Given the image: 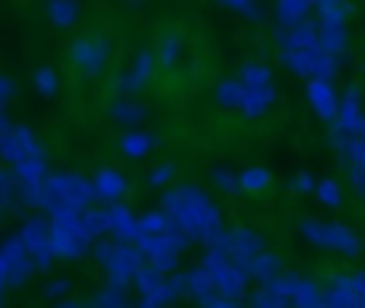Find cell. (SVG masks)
<instances>
[{
    "label": "cell",
    "mask_w": 365,
    "mask_h": 308,
    "mask_svg": "<svg viewBox=\"0 0 365 308\" xmlns=\"http://www.w3.org/2000/svg\"><path fill=\"white\" fill-rule=\"evenodd\" d=\"M174 225H180L191 240L211 245V240L222 231L220 225V208L211 202V197L197 185H177L163 197L160 208Z\"/></svg>",
    "instance_id": "obj_1"
},
{
    "label": "cell",
    "mask_w": 365,
    "mask_h": 308,
    "mask_svg": "<svg viewBox=\"0 0 365 308\" xmlns=\"http://www.w3.org/2000/svg\"><path fill=\"white\" fill-rule=\"evenodd\" d=\"M94 200V188L86 177L74 174V171H54L46 177L43 185V208L51 214L57 211H86L88 202Z\"/></svg>",
    "instance_id": "obj_2"
},
{
    "label": "cell",
    "mask_w": 365,
    "mask_h": 308,
    "mask_svg": "<svg viewBox=\"0 0 365 308\" xmlns=\"http://www.w3.org/2000/svg\"><path fill=\"white\" fill-rule=\"evenodd\" d=\"M80 214L83 211H57L48 217V248H51V257H66V260H74V257H83L91 245V240L86 237L83 225H80Z\"/></svg>",
    "instance_id": "obj_3"
},
{
    "label": "cell",
    "mask_w": 365,
    "mask_h": 308,
    "mask_svg": "<svg viewBox=\"0 0 365 308\" xmlns=\"http://www.w3.org/2000/svg\"><path fill=\"white\" fill-rule=\"evenodd\" d=\"M299 231H302V237H305L308 242H314V245H319V248H334V251H342V254H348V257H354V254L362 251L359 237H356L351 228L339 225V222L302 220V222H299Z\"/></svg>",
    "instance_id": "obj_4"
},
{
    "label": "cell",
    "mask_w": 365,
    "mask_h": 308,
    "mask_svg": "<svg viewBox=\"0 0 365 308\" xmlns=\"http://www.w3.org/2000/svg\"><path fill=\"white\" fill-rule=\"evenodd\" d=\"M202 268H205V274L211 277V282H214V288H217L220 297H225V299H240V297L245 294V277L234 268V262H231L220 248H208V251L202 254Z\"/></svg>",
    "instance_id": "obj_5"
},
{
    "label": "cell",
    "mask_w": 365,
    "mask_h": 308,
    "mask_svg": "<svg viewBox=\"0 0 365 308\" xmlns=\"http://www.w3.org/2000/svg\"><path fill=\"white\" fill-rule=\"evenodd\" d=\"M143 268V254L134 248V245H128V242H117L114 245V254H111V260L106 262V274H108V285H123V288H128V282L134 279V274Z\"/></svg>",
    "instance_id": "obj_6"
},
{
    "label": "cell",
    "mask_w": 365,
    "mask_h": 308,
    "mask_svg": "<svg viewBox=\"0 0 365 308\" xmlns=\"http://www.w3.org/2000/svg\"><path fill=\"white\" fill-rule=\"evenodd\" d=\"M17 237L23 240V245H26V251H29V257H31V262H34V268H48L51 265V248H48V222L43 220V217H34V220H29L20 231H17Z\"/></svg>",
    "instance_id": "obj_7"
},
{
    "label": "cell",
    "mask_w": 365,
    "mask_h": 308,
    "mask_svg": "<svg viewBox=\"0 0 365 308\" xmlns=\"http://www.w3.org/2000/svg\"><path fill=\"white\" fill-rule=\"evenodd\" d=\"M106 60H108V43H106V37H80V40H74V46H71V63L86 77L100 74V68L106 66Z\"/></svg>",
    "instance_id": "obj_8"
},
{
    "label": "cell",
    "mask_w": 365,
    "mask_h": 308,
    "mask_svg": "<svg viewBox=\"0 0 365 308\" xmlns=\"http://www.w3.org/2000/svg\"><path fill=\"white\" fill-rule=\"evenodd\" d=\"M334 128L342 131V134L351 137V140H362V137H365V114L359 111V88H356V86H351V88L342 94L339 108H336Z\"/></svg>",
    "instance_id": "obj_9"
},
{
    "label": "cell",
    "mask_w": 365,
    "mask_h": 308,
    "mask_svg": "<svg viewBox=\"0 0 365 308\" xmlns=\"http://www.w3.org/2000/svg\"><path fill=\"white\" fill-rule=\"evenodd\" d=\"M277 43H279V54H285V51H319L317 20H302L291 29L277 26Z\"/></svg>",
    "instance_id": "obj_10"
},
{
    "label": "cell",
    "mask_w": 365,
    "mask_h": 308,
    "mask_svg": "<svg viewBox=\"0 0 365 308\" xmlns=\"http://www.w3.org/2000/svg\"><path fill=\"white\" fill-rule=\"evenodd\" d=\"M0 254H3V260H6V265H9V285L11 288H17V285H23L37 268H34V262H31V257H29V251H26V245H23V240L14 234V237H9L3 245H0Z\"/></svg>",
    "instance_id": "obj_11"
},
{
    "label": "cell",
    "mask_w": 365,
    "mask_h": 308,
    "mask_svg": "<svg viewBox=\"0 0 365 308\" xmlns=\"http://www.w3.org/2000/svg\"><path fill=\"white\" fill-rule=\"evenodd\" d=\"M134 248H137L143 257H148V265H151L157 274H171V271L177 268V257H180V254L171 251V245L165 242V237H140V240L134 242Z\"/></svg>",
    "instance_id": "obj_12"
},
{
    "label": "cell",
    "mask_w": 365,
    "mask_h": 308,
    "mask_svg": "<svg viewBox=\"0 0 365 308\" xmlns=\"http://www.w3.org/2000/svg\"><path fill=\"white\" fill-rule=\"evenodd\" d=\"M305 94H308V103L314 106V111H317L322 120H328V123L336 120L339 97H336V91H334L331 83H325V80H308V83H305Z\"/></svg>",
    "instance_id": "obj_13"
},
{
    "label": "cell",
    "mask_w": 365,
    "mask_h": 308,
    "mask_svg": "<svg viewBox=\"0 0 365 308\" xmlns=\"http://www.w3.org/2000/svg\"><path fill=\"white\" fill-rule=\"evenodd\" d=\"M106 217H108V231L114 234L117 242H137V217L131 214L128 205L123 202H114L106 208Z\"/></svg>",
    "instance_id": "obj_14"
},
{
    "label": "cell",
    "mask_w": 365,
    "mask_h": 308,
    "mask_svg": "<svg viewBox=\"0 0 365 308\" xmlns=\"http://www.w3.org/2000/svg\"><path fill=\"white\" fill-rule=\"evenodd\" d=\"M91 188H94V200H103V202L114 205L125 194V177L117 168H100L91 180Z\"/></svg>",
    "instance_id": "obj_15"
},
{
    "label": "cell",
    "mask_w": 365,
    "mask_h": 308,
    "mask_svg": "<svg viewBox=\"0 0 365 308\" xmlns=\"http://www.w3.org/2000/svg\"><path fill=\"white\" fill-rule=\"evenodd\" d=\"M151 68H154V57H151V51H143V54H137V60H134V66L120 77V91H125V94H131V91H140L143 86H145V80L151 77Z\"/></svg>",
    "instance_id": "obj_16"
},
{
    "label": "cell",
    "mask_w": 365,
    "mask_h": 308,
    "mask_svg": "<svg viewBox=\"0 0 365 308\" xmlns=\"http://www.w3.org/2000/svg\"><path fill=\"white\" fill-rule=\"evenodd\" d=\"M185 291H188L200 305H205V302H211L214 297H220V294H217V288H214V282H211V277L205 274V268H202V265H197V268L185 271Z\"/></svg>",
    "instance_id": "obj_17"
},
{
    "label": "cell",
    "mask_w": 365,
    "mask_h": 308,
    "mask_svg": "<svg viewBox=\"0 0 365 308\" xmlns=\"http://www.w3.org/2000/svg\"><path fill=\"white\" fill-rule=\"evenodd\" d=\"M11 183L14 185H37L46 183L48 171H46V160H20L11 165Z\"/></svg>",
    "instance_id": "obj_18"
},
{
    "label": "cell",
    "mask_w": 365,
    "mask_h": 308,
    "mask_svg": "<svg viewBox=\"0 0 365 308\" xmlns=\"http://www.w3.org/2000/svg\"><path fill=\"white\" fill-rule=\"evenodd\" d=\"M319 29V51L322 54H331V57H339L345 51V26H334V23H317Z\"/></svg>",
    "instance_id": "obj_19"
},
{
    "label": "cell",
    "mask_w": 365,
    "mask_h": 308,
    "mask_svg": "<svg viewBox=\"0 0 365 308\" xmlns=\"http://www.w3.org/2000/svg\"><path fill=\"white\" fill-rule=\"evenodd\" d=\"M274 97H277V91H274V86H265V88H245V94H242V114L245 117H259L271 103H274Z\"/></svg>",
    "instance_id": "obj_20"
},
{
    "label": "cell",
    "mask_w": 365,
    "mask_h": 308,
    "mask_svg": "<svg viewBox=\"0 0 365 308\" xmlns=\"http://www.w3.org/2000/svg\"><path fill=\"white\" fill-rule=\"evenodd\" d=\"M308 9H314V3H308V0H279L277 3V20L282 29H291V26L308 20Z\"/></svg>",
    "instance_id": "obj_21"
},
{
    "label": "cell",
    "mask_w": 365,
    "mask_h": 308,
    "mask_svg": "<svg viewBox=\"0 0 365 308\" xmlns=\"http://www.w3.org/2000/svg\"><path fill=\"white\" fill-rule=\"evenodd\" d=\"M154 134H148V131H128V134H123V140H120V148H123V154L125 157H134V160H140V157H145L151 148H154Z\"/></svg>",
    "instance_id": "obj_22"
},
{
    "label": "cell",
    "mask_w": 365,
    "mask_h": 308,
    "mask_svg": "<svg viewBox=\"0 0 365 308\" xmlns=\"http://www.w3.org/2000/svg\"><path fill=\"white\" fill-rule=\"evenodd\" d=\"M88 308H128V299H125V288L123 285H103L91 302H86Z\"/></svg>",
    "instance_id": "obj_23"
},
{
    "label": "cell",
    "mask_w": 365,
    "mask_h": 308,
    "mask_svg": "<svg viewBox=\"0 0 365 308\" xmlns=\"http://www.w3.org/2000/svg\"><path fill=\"white\" fill-rule=\"evenodd\" d=\"M108 114L117 123H123V125H137V123L145 120V108L140 103H134V100H114L111 108H108Z\"/></svg>",
    "instance_id": "obj_24"
},
{
    "label": "cell",
    "mask_w": 365,
    "mask_h": 308,
    "mask_svg": "<svg viewBox=\"0 0 365 308\" xmlns=\"http://www.w3.org/2000/svg\"><path fill=\"white\" fill-rule=\"evenodd\" d=\"M274 277H279V260H277L274 254H268V251L257 254V257H254V262H251L248 279H259V282L265 285V282H271Z\"/></svg>",
    "instance_id": "obj_25"
},
{
    "label": "cell",
    "mask_w": 365,
    "mask_h": 308,
    "mask_svg": "<svg viewBox=\"0 0 365 308\" xmlns=\"http://www.w3.org/2000/svg\"><path fill=\"white\" fill-rule=\"evenodd\" d=\"M171 220L163 211H148L143 217H137V240L140 237H163L168 231Z\"/></svg>",
    "instance_id": "obj_26"
},
{
    "label": "cell",
    "mask_w": 365,
    "mask_h": 308,
    "mask_svg": "<svg viewBox=\"0 0 365 308\" xmlns=\"http://www.w3.org/2000/svg\"><path fill=\"white\" fill-rule=\"evenodd\" d=\"M240 86L242 88H265L271 86V71L262 63H245L240 68Z\"/></svg>",
    "instance_id": "obj_27"
},
{
    "label": "cell",
    "mask_w": 365,
    "mask_h": 308,
    "mask_svg": "<svg viewBox=\"0 0 365 308\" xmlns=\"http://www.w3.org/2000/svg\"><path fill=\"white\" fill-rule=\"evenodd\" d=\"M80 225H83V231H86L88 240H97V237L108 234V217L100 208H86L80 214Z\"/></svg>",
    "instance_id": "obj_28"
},
{
    "label": "cell",
    "mask_w": 365,
    "mask_h": 308,
    "mask_svg": "<svg viewBox=\"0 0 365 308\" xmlns=\"http://www.w3.org/2000/svg\"><path fill=\"white\" fill-rule=\"evenodd\" d=\"M242 94L245 88L240 86V80H222L217 86V103L225 108H242Z\"/></svg>",
    "instance_id": "obj_29"
},
{
    "label": "cell",
    "mask_w": 365,
    "mask_h": 308,
    "mask_svg": "<svg viewBox=\"0 0 365 308\" xmlns=\"http://www.w3.org/2000/svg\"><path fill=\"white\" fill-rule=\"evenodd\" d=\"M328 288H336V291L354 294L356 299H365V274H336V277H331Z\"/></svg>",
    "instance_id": "obj_30"
},
{
    "label": "cell",
    "mask_w": 365,
    "mask_h": 308,
    "mask_svg": "<svg viewBox=\"0 0 365 308\" xmlns=\"http://www.w3.org/2000/svg\"><path fill=\"white\" fill-rule=\"evenodd\" d=\"M46 11L54 26H71L77 20V3H71V0H51L46 6Z\"/></svg>",
    "instance_id": "obj_31"
},
{
    "label": "cell",
    "mask_w": 365,
    "mask_h": 308,
    "mask_svg": "<svg viewBox=\"0 0 365 308\" xmlns=\"http://www.w3.org/2000/svg\"><path fill=\"white\" fill-rule=\"evenodd\" d=\"M314 9L319 11V20H317V23L345 26V11H348L345 3H339V0H319V3H314Z\"/></svg>",
    "instance_id": "obj_32"
},
{
    "label": "cell",
    "mask_w": 365,
    "mask_h": 308,
    "mask_svg": "<svg viewBox=\"0 0 365 308\" xmlns=\"http://www.w3.org/2000/svg\"><path fill=\"white\" fill-rule=\"evenodd\" d=\"M11 131H14V137H17L20 148H23V154H26V160H43V145H40V140L31 134L29 125H11Z\"/></svg>",
    "instance_id": "obj_33"
},
{
    "label": "cell",
    "mask_w": 365,
    "mask_h": 308,
    "mask_svg": "<svg viewBox=\"0 0 365 308\" xmlns=\"http://www.w3.org/2000/svg\"><path fill=\"white\" fill-rule=\"evenodd\" d=\"M180 51H182V43H180L177 34H163V37L157 40V60H160L163 66H174L177 57H180Z\"/></svg>",
    "instance_id": "obj_34"
},
{
    "label": "cell",
    "mask_w": 365,
    "mask_h": 308,
    "mask_svg": "<svg viewBox=\"0 0 365 308\" xmlns=\"http://www.w3.org/2000/svg\"><path fill=\"white\" fill-rule=\"evenodd\" d=\"M299 274H279V277H274L271 282H265L262 288H268L271 294H277V297H282V299H288L291 302V297H294V291H297V285H299Z\"/></svg>",
    "instance_id": "obj_35"
},
{
    "label": "cell",
    "mask_w": 365,
    "mask_h": 308,
    "mask_svg": "<svg viewBox=\"0 0 365 308\" xmlns=\"http://www.w3.org/2000/svg\"><path fill=\"white\" fill-rule=\"evenodd\" d=\"M237 177H240V188H245V191H262V188L271 183V174H268L265 168H259V165L245 168V171H240Z\"/></svg>",
    "instance_id": "obj_36"
},
{
    "label": "cell",
    "mask_w": 365,
    "mask_h": 308,
    "mask_svg": "<svg viewBox=\"0 0 365 308\" xmlns=\"http://www.w3.org/2000/svg\"><path fill=\"white\" fill-rule=\"evenodd\" d=\"M0 157H3V160H9L11 165H14V163H20V160H26V154H23V148H20V143H17L14 131H11V125L0 134Z\"/></svg>",
    "instance_id": "obj_37"
},
{
    "label": "cell",
    "mask_w": 365,
    "mask_h": 308,
    "mask_svg": "<svg viewBox=\"0 0 365 308\" xmlns=\"http://www.w3.org/2000/svg\"><path fill=\"white\" fill-rule=\"evenodd\" d=\"M163 282V274H157L151 265H143L137 274H134V285H137V291H140V297L145 299L157 285Z\"/></svg>",
    "instance_id": "obj_38"
},
{
    "label": "cell",
    "mask_w": 365,
    "mask_h": 308,
    "mask_svg": "<svg viewBox=\"0 0 365 308\" xmlns=\"http://www.w3.org/2000/svg\"><path fill=\"white\" fill-rule=\"evenodd\" d=\"M34 88H37L43 97H51V94L57 91V74H54L51 66H40V68L34 71Z\"/></svg>",
    "instance_id": "obj_39"
},
{
    "label": "cell",
    "mask_w": 365,
    "mask_h": 308,
    "mask_svg": "<svg viewBox=\"0 0 365 308\" xmlns=\"http://www.w3.org/2000/svg\"><path fill=\"white\" fill-rule=\"evenodd\" d=\"M211 180H214V185H217L220 191H225V194H237V191H240V177H237L234 171L222 168V165H217V168L211 171Z\"/></svg>",
    "instance_id": "obj_40"
},
{
    "label": "cell",
    "mask_w": 365,
    "mask_h": 308,
    "mask_svg": "<svg viewBox=\"0 0 365 308\" xmlns=\"http://www.w3.org/2000/svg\"><path fill=\"white\" fill-rule=\"evenodd\" d=\"M314 188H317V197H319L322 205H331V208L339 205V185H336V180L325 177V180H319Z\"/></svg>",
    "instance_id": "obj_41"
},
{
    "label": "cell",
    "mask_w": 365,
    "mask_h": 308,
    "mask_svg": "<svg viewBox=\"0 0 365 308\" xmlns=\"http://www.w3.org/2000/svg\"><path fill=\"white\" fill-rule=\"evenodd\" d=\"M220 6H222V9H231V11H242V17H248V20H254V23L262 20V9H259L257 3H248V0H222Z\"/></svg>",
    "instance_id": "obj_42"
},
{
    "label": "cell",
    "mask_w": 365,
    "mask_h": 308,
    "mask_svg": "<svg viewBox=\"0 0 365 308\" xmlns=\"http://www.w3.org/2000/svg\"><path fill=\"white\" fill-rule=\"evenodd\" d=\"M163 237H165V242L171 245V251H174V254H182V251L191 245V237H188V234H185L180 225H174V222L168 225V231H165Z\"/></svg>",
    "instance_id": "obj_43"
},
{
    "label": "cell",
    "mask_w": 365,
    "mask_h": 308,
    "mask_svg": "<svg viewBox=\"0 0 365 308\" xmlns=\"http://www.w3.org/2000/svg\"><path fill=\"white\" fill-rule=\"evenodd\" d=\"M171 174H174V165H171V163H163V165H157V168L148 174V183H151V185H163V183L171 180Z\"/></svg>",
    "instance_id": "obj_44"
},
{
    "label": "cell",
    "mask_w": 365,
    "mask_h": 308,
    "mask_svg": "<svg viewBox=\"0 0 365 308\" xmlns=\"http://www.w3.org/2000/svg\"><path fill=\"white\" fill-rule=\"evenodd\" d=\"M11 185H14V183H11V174L0 168V211H3L6 202L11 200Z\"/></svg>",
    "instance_id": "obj_45"
},
{
    "label": "cell",
    "mask_w": 365,
    "mask_h": 308,
    "mask_svg": "<svg viewBox=\"0 0 365 308\" xmlns=\"http://www.w3.org/2000/svg\"><path fill=\"white\" fill-rule=\"evenodd\" d=\"M291 188H294V191H299V194H308V191L314 188V177H311L308 171H299V174L291 180Z\"/></svg>",
    "instance_id": "obj_46"
},
{
    "label": "cell",
    "mask_w": 365,
    "mask_h": 308,
    "mask_svg": "<svg viewBox=\"0 0 365 308\" xmlns=\"http://www.w3.org/2000/svg\"><path fill=\"white\" fill-rule=\"evenodd\" d=\"M114 245L117 242H94V260L106 268V262L111 260V254H114Z\"/></svg>",
    "instance_id": "obj_47"
},
{
    "label": "cell",
    "mask_w": 365,
    "mask_h": 308,
    "mask_svg": "<svg viewBox=\"0 0 365 308\" xmlns=\"http://www.w3.org/2000/svg\"><path fill=\"white\" fill-rule=\"evenodd\" d=\"M68 291V279H51L48 285H46V297H60V294H66Z\"/></svg>",
    "instance_id": "obj_48"
},
{
    "label": "cell",
    "mask_w": 365,
    "mask_h": 308,
    "mask_svg": "<svg viewBox=\"0 0 365 308\" xmlns=\"http://www.w3.org/2000/svg\"><path fill=\"white\" fill-rule=\"evenodd\" d=\"M202 308H240L237 299H225V297H214L211 302H205Z\"/></svg>",
    "instance_id": "obj_49"
},
{
    "label": "cell",
    "mask_w": 365,
    "mask_h": 308,
    "mask_svg": "<svg viewBox=\"0 0 365 308\" xmlns=\"http://www.w3.org/2000/svg\"><path fill=\"white\" fill-rule=\"evenodd\" d=\"M11 94H14V83H11L9 77H3V74H0V103H3V100H9Z\"/></svg>",
    "instance_id": "obj_50"
},
{
    "label": "cell",
    "mask_w": 365,
    "mask_h": 308,
    "mask_svg": "<svg viewBox=\"0 0 365 308\" xmlns=\"http://www.w3.org/2000/svg\"><path fill=\"white\" fill-rule=\"evenodd\" d=\"M9 285V265H6V260H3V254H0V291Z\"/></svg>",
    "instance_id": "obj_51"
},
{
    "label": "cell",
    "mask_w": 365,
    "mask_h": 308,
    "mask_svg": "<svg viewBox=\"0 0 365 308\" xmlns=\"http://www.w3.org/2000/svg\"><path fill=\"white\" fill-rule=\"evenodd\" d=\"M57 308H88L86 302H80V299H68V302H60Z\"/></svg>",
    "instance_id": "obj_52"
},
{
    "label": "cell",
    "mask_w": 365,
    "mask_h": 308,
    "mask_svg": "<svg viewBox=\"0 0 365 308\" xmlns=\"http://www.w3.org/2000/svg\"><path fill=\"white\" fill-rule=\"evenodd\" d=\"M9 128V123H6V114H3V108H0V134Z\"/></svg>",
    "instance_id": "obj_53"
},
{
    "label": "cell",
    "mask_w": 365,
    "mask_h": 308,
    "mask_svg": "<svg viewBox=\"0 0 365 308\" xmlns=\"http://www.w3.org/2000/svg\"><path fill=\"white\" fill-rule=\"evenodd\" d=\"M137 308H157V305H151V302H145V299H140V305Z\"/></svg>",
    "instance_id": "obj_54"
},
{
    "label": "cell",
    "mask_w": 365,
    "mask_h": 308,
    "mask_svg": "<svg viewBox=\"0 0 365 308\" xmlns=\"http://www.w3.org/2000/svg\"><path fill=\"white\" fill-rule=\"evenodd\" d=\"M0 305H3V299H0Z\"/></svg>",
    "instance_id": "obj_55"
},
{
    "label": "cell",
    "mask_w": 365,
    "mask_h": 308,
    "mask_svg": "<svg viewBox=\"0 0 365 308\" xmlns=\"http://www.w3.org/2000/svg\"><path fill=\"white\" fill-rule=\"evenodd\" d=\"M362 140H365V137H362Z\"/></svg>",
    "instance_id": "obj_56"
}]
</instances>
